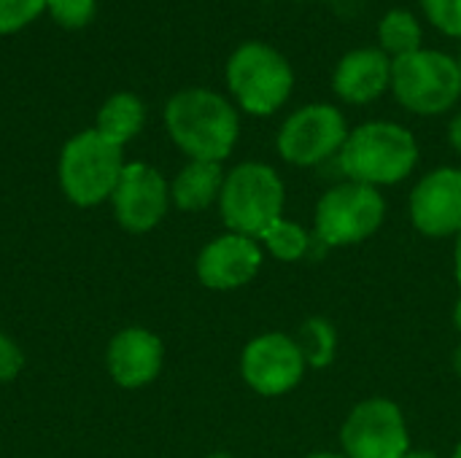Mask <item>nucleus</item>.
I'll list each match as a JSON object with an SVG mask.
<instances>
[{"mask_svg": "<svg viewBox=\"0 0 461 458\" xmlns=\"http://www.w3.org/2000/svg\"><path fill=\"white\" fill-rule=\"evenodd\" d=\"M421 8L440 32L461 38V0H421Z\"/></svg>", "mask_w": 461, "mask_h": 458, "instance_id": "4be33fe9", "label": "nucleus"}, {"mask_svg": "<svg viewBox=\"0 0 461 458\" xmlns=\"http://www.w3.org/2000/svg\"><path fill=\"white\" fill-rule=\"evenodd\" d=\"M405 458H440L438 454H432V451H408V456Z\"/></svg>", "mask_w": 461, "mask_h": 458, "instance_id": "bb28decb", "label": "nucleus"}, {"mask_svg": "<svg viewBox=\"0 0 461 458\" xmlns=\"http://www.w3.org/2000/svg\"><path fill=\"white\" fill-rule=\"evenodd\" d=\"M348 138L343 113L335 105L313 103L294 111L278 132V154L297 167L324 165L340 154Z\"/></svg>", "mask_w": 461, "mask_h": 458, "instance_id": "6e6552de", "label": "nucleus"}, {"mask_svg": "<svg viewBox=\"0 0 461 458\" xmlns=\"http://www.w3.org/2000/svg\"><path fill=\"white\" fill-rule=\"evenodd\" d=\"M43 8H46V0H0V35L22 30Z\"/></svg>", "mask_w": 461, "mask_h": 458, "instance_id": "412c9836", "label": "nucleus"}, {"mask_svg": "<svg viewBox=\"0 0 461 458\" xmlns=\"http://www.w3.org/2000/svg\"><path fill=\"white\" fill-rule=\"evenodd\" d=\"M378 40H381V51L389 54L392 59L419 51L421 49V24H419L416 13L408 8H392L378 24Z\"/></svg>", "mask_w": 461, "mask_h": 458, "instance_id": "a211bd4d", "label": "nucleus"}, {"mask_svg": "<svg viewBox=\"0 0 461 458\" xmlns=\"http://www.w3.org/2000/svg\"><path fill=\"white\" fill-rule=\"evenodd\" d=\"M386 202L375 186L343 181L316 205V238L324 246H357L384 224Z\"/></svg>", "mask_w": 461, "mask_h": 458, "instance_id": "0eeeda50", "label": "nucleus"}, {"mask_svg": "<svg viewBox=\"0 0 461 458\" xmlns=\"http://www.w3.org/2000/svg\"><path fill=\"white\" fill-rule=\"evenodd\" d=\"M208 458H235V456H230V454H213V456H208Z\"/></svg>", "mask_w": 461, "mask_h": 458, "instance_id": "7c9ffc66", "label": "nucleus"}, {"mask_svg": "<svg viewBox=\"0 0 461 458\" xmlns=\"http://www.w3.org/2000/svg\"><path fill=\"white\" fill-rule=\"evenodd\" d=\"M294 340H297V346H300V351L311 367L324 370L327 364H332L335 348H338V335L327 319H308L300 327V335Z\"/></svg>", "mask_w": 461, "mask_h": 458, "instance_id": "6ab92c4d", "label": "nucleus"}, {"mask_svg": "<svg viewBox=\"0 0 461 458\" xmlns=\"http://www.w3.org/2000/svg\"><path fill=\"white\" fill-rule=\"evenodd\" d=\"M305 458H346V456H340V454H311V456H305Z\"/></svg>", "mask_w": 461, "mask_h": 458, "instance_id": "c756f323", "label": "nucleus"}, {"mask_svg": "<svg viewBox=\"0 0 461 458\" xmlns=\"http://www.w3.org/2000/svg\"><path fill=\"white\" fill-rule=\"evenodd\" d=\"M227 86L243 111L270 116L289 100L294 73L281 51L251 40L232 51L227 62Z\"/></svg>", "mask_w": 461, "mask_h": 458, "instance_id": "39448f33", "label": "nucleus"}, {"mask_svg": "<svg viewBox=\"0 0 461 458\" xmlns=\"http://www.w3.org/2000/svg\"><path fill=\"white\" fill-rule=\"evenodd\" d=\"M111 200H113L116 221L127 232H149L167 213L170 186L159 170L143 162H132V165H124Z\"/></svg>", "mask_w": 461, "mask_h": 458, "instance_id": "9b49d317", "label": "nucleus"}, {"mask_svg": "<svg viewBox=\"0 0 461 458\" xmlns=\"http://www.w3.org/2000/svg\"><path fill=\"white\" fill-rule=\"evenodd\" d=\"M451 458H461V443H459V448L454 451V456H451Z\"/></svg>", "mask_w": 461, "mask_h": 458, "instance_id": "2f4dec72", "label": "nucleus"}, {"mask_svg": "<svg viewBox=\"0 0 461 458\" xmlns=\"http://www.w3.org/2000/svg\"><path fill=\"white\" fill-rule=\"evenodd\" d=\"M224 173L219 162L192 159L170 184V200L181 211H203L221 197Z\"/></svg>", "mask_w": 461, "mask_h": 458, "instance_id": "dca6fc26", "label": "nucleus"}, {"mask_svg": "<svg viewBox=\"0 0 461 458\" xmlns=\"http://www.w3.org/2000/svg\"><path fill=\"white\" fill-rule=\"evenodd\" d=\"M305 356L294 337L270 332L251 340L240 359L243 381L262 397L289 394L305 375Z\"/></svg>", "mask_w": 461, "mask_h": 458, "instance_id": "9d476101", "label": "nucleus"}, {"mask_svg": "<svg viewBox=\"0 0 461 458\" xmlns=\"http://www.w3.org/2000/svg\"><path fill=\"white\" fill-rule=\"evenodd\" d=\"M459 67H461V57H459Z\"/></svg>", "mask_w": 461, "mask_h": 458, "instance_id": "473e14b6", "label": "nucleus"}, {"mask_svg": "<svg viewBox=\"0 0 461 458\" xmlns=\"http://www.w3.org/2000/svg\"><path fill=\"white\" fill-rule=\"evenodd\" d=\"M143 119H146V111H143V103L130 94V92H119L113 94L97 113V132L103 138H108L111 143L116 146H124L127 140H132L140 127H143Z\"/></svg>", "mask_w": 461, "mask_h": 458, "instance_id": "f3484780", "label": "nucleus"}, {"mask_svg": "<svg viewBox=\"0 0 461 458\" xmlns=\"http://www.w3.org/2000/svg\"><path fill=\"white\" fill-rule=\"evenodd\" d=\"M392 92L402 108L419 116H438L451 111L461 97L459 59L419 49L392 59Z\"/></svg>", "mask_w": 461, "mask_h": 458, "instance_id": "20e7f679", "label": "nucleus"}, {"mask_svg": "<svg viewBox=\"0 0 461 458\" xmlns=\"http://www.w3.org/2000/svg\"><path fill=\"white\" fill-rule=\"evenodd\" d=\"M49 13L62 27H84L95 16V0H46Z\"/></svg>", "mask_w": 461, "mask_h": 458, "instance_id": "5701e85b", "label": "nucleus"}, {"mask_svg": "<svg viewBox=\"0 0 461 458\" xmlns=\"http://www.w3.org/2000/svg\"><path fill=\"white\" fill-rule=\"evenodd\" d=\"M262 267V248L254 238L227 232L211 240L197 256V278L216 292L246 286Z\"/></svg>", "mask_w": 461, "mask_h": 458, "instance_id": "ddd939ff", "label": "nucleus"}, {"mask_svg": "<svg viewBox=\"0 0 461 458\" xmlns=\"http://www.w3.org/2000/svg\"><path fill=\"white\" fill-rule=\"evenodd\" d=\"M165 124L189 159L221 162L238 143L240 119L230 100L211 89H184L170 97Z\"/></svg>", "mask_w": 461, "mask_h": 458, "instance_id": "f257e3e1", "label": "nucleus"}, {"mask_svg": "<svg viewBox=\"0 0 461 458\" xmlns=\"http://www.w3.org/2000/svg\"><path fill=\"white\" fill-rule=\"evenodd\" d=\"M448 138H451V146L461 151V113L454 116V121H451V127H448Z\"/></svg>", "mask_w": 461, "mask_h": 458, "instance_id": "393cba45", "label": "nucleus"}, {"mask_svg": "<svg viewBox=\"0 0 461 458\" xmlns=\"http://www.w3.org/2000/svg\"><path fill=\"white\" fill-rule=\"evenodd\" d=\"M454 367H456V375L461 378V346L456 348V356H454Z\"/></svg>", "mask_w": 461, "mask_h": 458, "instance_id": "c85d7f7f", "label": "nucleus"}, {"mask_svg": "<svg viewBox=\"0 0 461 458\" xmlns=\"http://www.w3.org/2000/svg\"><path fill=\"white\" fill-rule=\"evenodd\" d=\"M162 340L140 327L122 329L108 346V373L122 389L149 386L162 370Z\"/></svg>", "mask_w": 461, "mask_h": 458, "instance_id": "4468645a", "label": "nucleus"}, {"mask_svg": "<svg viewBox=\"0 0 461 458\" xmlns=\"http://www.w3.org/2000/svg\"><path fill=\"white\" fill-rule=\"evenodd\" d=\"M122 146L103 138L97 130L70 138L59 157V186L73 205L92 208L108 200L122 178Z\"/></svg>", "mask_w": 461, "mask_h": 458, "instance_id": "423d86ee", "label": "nucleus"}, {"mask_svg": "<svg viewBox=\"0 0 461 458\" xmlns=\"http://www.w3.org/2000/svg\"><path fill=\"white\" fill-rule=\"evenodd\" d=\"M454 327L461 332V297L459 302H456V308H454Z\"/></svg>", "mask_w": 461, "mask_h": 458, "instance_id": "cd10ccee", "label": "nucleus"}, {"mask_svg": "<svg viewBox=\"0 0 461 458\" xmlns=\"http://www.w3.org/2000/svg\"><path fill=\"white\" fill-rule=\"evenodd\" d=\"M284 181L270 165L243 162L224 175L219 208L230 232L262 238L278 219H284Z\"/></svg>", "mask_w": 461, "mask_h": 458, "instance_id": "7ed1b4c3", "label": "nucleus"}, {"mask_svg": "<svg viewBox=\"0 0 461 458\" xmlns=\"http://www.w3.org/2000/svg\"><path fill=\"white\" fill-rule=\"evenodd\" d=\"M346 458H405L411 451L402 410L389 400L359 402L340 429Z\"/></svg>", "mask_w": 461, "mask_h": 458, "instance_id": "1a4fd4ad", "label": "nucleus"}, {"mask_svg": "<svg viewBox=\"0 0 461 458\" xmlns=\"http://www.w3.org/2000/svg\"><path fill=\"white\" fill-rule=\"evenodd\" d=\"M411 221L427 238L461 232V170L440 167L427 173L411 194Z\"/></svg>", "mask_w": 461, "mask_h": 458, "instance_id": "f8f14e48", "label": "nucleus"}, {"mask_svg": "<svg viewBox=\"0 0 461 458\" xmlns=\"http://www.w3.org/2000/svg\"><path fill=\"white\" fill-rule=\"evenodd\" d=\"M419 162V143L411 130L394 121H367L348 132L338 165L348 181L389 186L405 181Z\"/></svg>", "mask_w": 461, "mask_h": 458, "instance_id": "f03ea898", "label": "nucleus"}, {"mask_svg": "<svg viewBox=\"0 0 461 458\" xmlns=\"http://www.w3.org/2000/svg\"><path fill=\"white\" fill-rule=\"evenodd\" d=\"M259 240L281 262H297L311 251V235L305 232V227L289 219H278Z\"/></svg>", "mask_w": 461, "mask_h": 458, "instance_id": "aec40b11", "label": "nucleus"}, {"mask_svg": "<svg viewBox=\"0 0 461 458\" xmlns=\"http://www.w3.org/2000/svg\"><path fill=\"white\" fill-rule=\"evenodd\" d=\"M22 364H24V356H22L19 346L8 335L0 332V383L14 381L19 375Z\"/></svg>", "mask_w": 461, "mask_h": 458, "instance_id": "b1692460", "label": "nucleus"}, {"mask_svg": "<svg viewBox=\"0 0 461 458\" xmlns=\"http://www.w3.org/2000/svg\"><path fill=\"white\" fill-rule=\"evenodd\" d=\"M454 267H456V281L461 286V232L456 235V248H454Z\"/></svg>", "mask_w": 461, "mask_h": 458, "instance_id": "a878e982", "label": "nucleus"}, {"mask_svg": "<svg viewBox=\"0 0 461 458\" xmlns=\"http://www.w3.org/2000/svg\"><path fill=\"white\" fill-rule=\"evenodd\" d=\"M332 86L340 100L351 105H367L392 86V57L370 46L354 49L338 62Z\"/></svg>", "mask_w": 461, "mask_h": 458, "instance_id": "2eb2a0df", "label": "nucleus"}]
</instances>
